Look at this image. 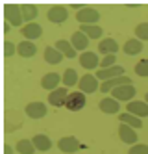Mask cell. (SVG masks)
<instances>
[{"label": "cell", "instance_id": "obj_4", "mask_svg": "<svg viewBox=\"0 0 148 154\" xmlns=\"http://www.w3.org/2000/svg\"><path fill=\"white\" fill-rule=\"evenodd\" d=\"M47 17H48V20L50 23H54V24H61V23H65L67 19H69V9H67L65 6H50L48 8V11H47Z\"/></svg>", "mask_w": 148, "mask_h": 154}, {"label": "cell", "instance_id": "obj_21", "mask_svg": "<svg viewBox=\"0 0 148 154\" xmlns=\"http://www.w3.org/2000/svg\"><path fill=\"white\" fill-rule=\"evenodd\" d=\"M20 11H22V19H24V23L30 24L39 15V8L35 4H20Z\"/></svg>", "mask_w": 148, "mask_h": 154}, {"label": "cell", "instance_id": "obj_26", "mask_svg": "<svg viewBox=\"0 0 148 154\" xmlns=\"http://www.w3.org/2000/svg\"><path fill=\"white\" fill-rule=\"evenodd\" d=\"M122 50L128 54V56H135V54H141L143 52V41L139 39H128L126 43H124Z\"/></svg>", "mask_w": 148, "mask_h": 154}, {"label": "cell", "instance_id": "obj_32", "mask_svg": "<svg viewBox=\"0 0 148 154\" xmlns=\"http://www.w3.org/2000/svg\"><path fill=\"white\" fill-rule=\"evenodd\" d=\"M17 52V45H13L11 41H4V58H11Z\"/></svg>", "mask_w": 148, "mask_h": 154}, {"label": "cell", "instance_id": "obj_33", "mask_svg": "<svg viewBox=\"0 0 148 154\" xmlns=\"http://www.w3.org/2000/svg\"><path fill=\"white\" fill-rule=\"evenodd\" d=\"M128 154H148V145H143V143L131 145V149L128 150Z\"/></svg>", "mask_w": 148, "mask_h": 154}, {"label": "cell", "instance_id": "obj_25", "mask_svg": "<svg viewBox=\"0 0 148 154\" xmlns=\"http://www.w3.org/2000/svg\"><path fill=\"white\" fill-rule=\"evenodd\" d=\"M80 32H83L89 39H100L102 34H104V30L98 24H80Z\"/></svg>", "mask_w": 148, "mask_h": 154}, {"label": "cell", "instance_id": "obj_13", "mask_svg": "<svg viewBox=\"0 0 148 154\" xmlns=\"http://www.w3.org/2000/svg\"><path fill=\"white\" fill-rule=\"evenodd\" d=\"M98 52L102 54V56H115V54L119 52V45H117V41L113 39V37H106V39H102L98 43Z\"/></svg>", "mask_w": 148, "mask_h": 154}, {"label": "cell", "instance_id": "obj_6", "mask_svg": "<svg viewBox=\"0 0 148 154\" xmlns=\"http://www.w3.org/2000/svg\"><path fill=\"white\" fill-rule=\"evenodd\" d=\"M80 91L85 93V95H91V93H96L100 87H98V78L95 74H83L82 78H80Z\"/></svg>", "mask_w": 148, "mask_h": 154}, {"label": "cell", "instance_id": "obj_35", "mask_svg": "<svg viewBox=\"0 0 148 154\" xmlns=\"http://www.w3.org/2000/svg\"><path fill=\"white\" fill-rule=\"evenodd\" d=\"M4 154H13V149L9 145H4Z\"/></svg>", "mask_w": 148, "mask_h": 154}, {"label": "cell", "instance_id": "obj_22", "mask_svg": "<svg viewBox=\"0 0 148 154\" xmlns=\"http://www.w3.org/2000/svg\"><path fill=\"white\" fill-rule=\"evenodd\" d=\"M32 143H33V145H35V149L41 150V152H47V150L52 149V139H50L48 136H44V134H35V136L32 137Z\"/></svg>", "mask_w": 148, "mask_h": 154}, {"label": "cell", "instance_id": "obj_7", "mask_svg": "<svg viewBox=\"0 0 148 154\" xmlns=\"http://www.w3.org/2000/svg\"><path fill=\"white\" fill-rule=\"evenodd\" d=\"M83 106H85V93L82 91L69 93V98H67V104H65L69 112H80V109H83Z\"/></svg>", "mask_w": 148, "mask_h": 154}, {"label": "cell", "instance_id": "obj_16", "mask_svg": "<svg viewBox=\"0 0 148 154\" xmlns=\"http://www.w3.org/2000/svg\"><path fill=\"white\" fill-rule=\"evenodd\" d=\"M128 84H131V80L128 78V76H119V78H113V80H107V82H102L100 91H102V93H111L113 89H117V87H120V85H128Z\"/></svg>", "mask_w": 148, "mask_h": 154}, {"label": "cell", "instance_id": "obj_19", "mask_svg": "<svg viewBox=\"0 0 148 154\" xmlns=\"http://www.w3.org/2000/svg\"><path fill=\"white\" fill-rule=\"evenodd\" d=\"M17 54L22 58H33L37 54V47L33 45V41H20L17 45Z\"/></svg>", "mask_w": 148, "mask_h": 154}, {"label": "cell", "instance_id": "obj_10", "mask_svg": "<svg viewBox=\"0 0 148 154\" xmlns=\"http://www.w3.org/2000/svg\"><path fill=\"white\" fill-rule=\"evenodd\" d=\"M24 112L30 119H43L44 115L48 113V108L47 104H43V102H30L26 108H24Z\"/></svg>", "mask_w": 148, "mask_h": 154}, {"label": "cell", "instance_id": "obj_36", "mask_svg": "<svg viewBox=\"0 0 148 154\" xmlns=\"http://www.w3.org/2000/svg\"><path fill=\"white\" fill-rule=\"evenodd\" d=\"M9 23H6V20H4V26H2V30H4V34H8V32H9Z\"/></svg>", "mask_w": 148, "mask_h": 154}, {"label": "cell", "instance_id": "obj_37", "mask_svg": "<svg viewBox=\"0 0 148 154\" xmlns=\"http://www.w3.org/2000/svg\"><path fill=\"white\" fill-rule=\"evenodd\" d=\"M144 102H146V104H148V93H146V95H144Z\"/></svg>", "mask_w": 148, "mask_h": 154}, {"label": "cell", "instance_id": "obj_5", "mask_svg": "<svg viewBox=\"0 0 148 154\" xmlns=\"http://www.w3.org/2000/svg\"><path fill=\"white\" fill-rule=\"evenodd\" d=\"M58 149L65 154H72V152H78L80 149H82V143H80L78 137L74 136H65L58 141Z\"/></svg>", "mask_w": 148, "mask_h": 154}, {"label": "cell", "instance_id": "obj_24", "mask_svg": "<svg viewBox=\"0 0 148 154\" xmlns=\"http://www.w3.org/2000/svg\"><path fill=\"white\" fill-rule=\"evenodd\" d=\"M56 48H58L65 58H71V60L76 58V52H78V50L72 47V43H71V41H67V39H59L58 43H56Z\"/></svg>", "mask_w": 148, "mask_h": 154}, {"label": "cell", "instance_id": "obj_29", "mask_svg": "<svg viewBox=\"0 0 148 154\" xmlns=\"http://www.w3.org/2000/svg\"><path fill=\"white\" fill-rule=\"evenodd\" d=\"M15 150H17L19 154H33L37 149H35V145L32 143V139H20V141H17Z\"/></svg>", "mask_w": 148, "mask_h": 154}, {"label": "cell", "instance_id": "obj_28", "mask_svg": "<svg viewBox=\"0 0 148 154\" xmlns=\"http://www.w3.org/2000/svg\"><path fill=\"white\" fill-rule=\"evenodd\" d=\"M61 82L65 87H74L76 84H80V78H78V72L74 69H67L61 76Z\"/></svg>", "mask_w": 148, "mask_h": 154}, {"label": "cell", "instance_id": "obj_31", "mask_svg": "<svg viewBox=\"0 0 148 154\" xmlns=\"http://www.w3.org/2000/svg\"><path fill=\"white\" fill-rule=\"evenodd\" d=\"M135 74H137V76H143V78H146V76H148V60H141V61H137V65H135Z\"/></svg>", "mask_w": 148, "mask_h": 154}, {"label": "cell", "instance_id": "obj_11", "mask_svg": "<svg viewBox=\"0 0 148 154\" xmlns=\"http://www.w3.org/2000/svg\"><path fill=\"white\" fill-rule=\"evenodd\" d=\"M119 136H120V141L122 143H128V145H137L139 136L135 134V128L120 123V126H119Z\"/></svg>", "mask_w": 148, "mask_h": 154}, {"label": "cell", "instance_id": "obj_12", "mask_svg": "<svg viewBox=\"0 0 148 154\" xmlns=\"http://www.w3.org/2000/svg\"><path fill=\"white\" fill-rule=\"evenodd\" d=\"M126 112L135 115V117H139V119L148 117V104L143 102V100H131V102L126 104Z\"/></svg>", "mask_w": 148, "mask_h": 154}, {"label": "cell", "instance_id": "obj_8", "mask_svg": "<svg viewBox=\"0 0 148 154\" xmlns=\"http://www.w3.org/2000/svg\"><path fill=\"white\" fill-rule=\"evenodd\" d=\"M95 76L102 82H107V80H113V78H119V76H124V67L122 65H113L109 69H98Z\"/></svg>", "mask_w": 148, "mask_h": 154}, {"label": "cell", "instance_id": "obj_17", "mask_svg": "<svg viewBox=\"0 0 148 154\" xmlns=\"http://www.w3.org/2000/svg\"><path fill=\"white\" fill-rule=\"evenodd\" d=\"M98 108H100V112H104L107 115H113V113H119L120 104L113 97H106V98H102V100L98 102Z\"/></svg>", "mask_w": 148, "mask_h": 154}, {"label": "cell", "instance_id": "obj_20", "mask_svg": "<svg viewBox=\"0 0 148 154\" xmlns=\"http://www.w3.org/2000/svg\"><path fill=\"white\" fill-rule=\"evenodd\" d=\"M71 43H72V47L76 50H82V52H87V47H89V37L83 34V32H74L72 37H71Z\"/></svg>", "mask_w": 148, "mask_h": 154}, {"label": "cell", "instance_id": "obj_34", "mask_svg": "<svg viewBox=\"0 0 148 154\" xmlns=\"http://www.w3.org/2000/svg\"><path fill=\"white\" fill-rule=\"evenodd\" d=\"M115 60H117L115 56H104L102 61H100V69H109V67H113V65H117Z\"/></svg>", "mask_w": 148, "mask_h": 154}, {"label": "cell", "instance_id": "obj_1", "mask_svg": "<svg viewBox=\"0 0 148 154\" xmlns=\"http://www.w3.org/2000/svg\"><path fill=\"white\" fill-rule=\"evenodd\" d=\"M4 19L15 28L24 26V19H22V11L19 4H4Z\"/></svg>", "mask_w": 148, "mask_h": 154}, {"label": "cell", "instance_id": "obj_2", "mask_svg": "<svg viewBox=\"0 0 148 154\" xmlns=\"http://www.w3.org/2000/svg\"><path fill=\"white\" fill-rule=\"evenodd\" d=\"M76 20L80 24H96L100 20V13H98V9L91 8V6H85L83 9L76 11Z\"/></svg>", "mask_w": 148, "mask_h": 154}, {"label": "cell", "instance_id": "obj_15", "mask_svg": "<svg viewBox=\"0 0 148 154\" xmlns=\"http://www.w3.org/2000/svg\"><path fill=\"white\" fill-rule=\"evenodd\" d=\"M20 34L24 35L26 41H33V39H39L43 35V28L37 23H30V24H24L20 28Z\"/></svg>", "mask_w": 148, "mask_h": 154}, {"label": "cell", "instance_id": "obj_27", "mask_svg": "<svg viewBox=\"0 0 148 154\" xmlns=\"http://www.w3.org/2000/svg\"><path fill=\"white\" fill-rule=\"evenodd\" d=\"M119 121L120 123H124V125H128V126H131V128H141L143 126V121L139 119V117H135V115H131V113H119Z\"/></svg>", "mask_w": 148, "mask_h": 154}, {"label": "cell", "instance_id": "obj_3", "mask_svg": "<svg viewBox=\"0 0 148 154\" xmlns=\"http://www.w3.org/2000/svg\"><path fill=\"white\" fill-rule=\"evenodd\" d=\"M135 87H133V84H128V85H120V87H117V89H113L111 91V95H113V98L115 100H119V102H131L133 100V97H135Z\"/></svg>", "mask_w": 148, "mask_h": 154}, {"label": "cell", "instance_id": "obj_18", "mask_svg": "<svg viewBox=\"0 0 148 154\" xmlns=\"http://www.w3.org/2000/svg\"><path fill=\"white\" fill-rule=\"evenodd\" d=\"M59 82H61V76L58 72H47L43 76V80H41V87H43V89H48L52 93L54 89H58Z\"/></svg>", "mask_w": 148, "mask_h": 154}, {"label": "cell", "instance_id": "obj_14", "mask_svg": "<svg viewBox=\"0 0 148 154\" xmlns=\"http://www.w3.org/2000/svg\"><path fill=\"white\" fill-rule=\"evenodd\" d=\"M80 65L85 69V71H93L96 67H100V60L95 52H82V56H80Z\"/></svg>", "mask_w": 148, "mask_h": 154}, {"label": "cell", "instance_id": "obj_9", "mask_svg": "<svg viewBox=\"0 0 148 154\" xmlns=\"http://www.w3.org/2000/svg\"><path fill=\"white\" fill-rule=\"evenodd\" d=\"M67 98H69V89L67 87H58L48 95V102L56 108H61L67 104Z\"/></svg>", "mask_w": 148, "mask_h": 154}, {"label": "cell", "instance_id": "obj_30", "mask_svg": "<svg viewBox=\"0 0 148 154\" xmlns=\"http://www.w3.org/2000/svg\"><path fill=\"white\" fill-rule=\"evenodd\" d=\"M135 35L139 41H148V23H141L135 26Z\"/></svg>", "mask_w": 148, "mask_h": 154}, {"label": "cell", "instance_id": "obj_23", "mask_svg": "<svg viewBox=\"0 0 148 154\" xmlns=\"http://www.w3.org/2000/svg\"><path fill=\"white\" fill-rule=\"evenodd\" d=\"M63 54L56 48V47H47L44 48V61L47 63H50V65H58V63H61L63 61Z\"/></svg>", "mask_w": 148, "mask_h": 154}]
</instances>
